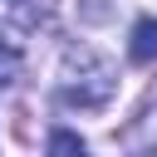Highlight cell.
<instances>
[{
  "mask_svg": "<svg viewBox=\"0 0 157 157\" xmlns=\"http://www.w3.org/2000/svg\"><path fill=\"white\" fill-rule=\"evenodd\" d=\"M108 93H113V69L103 59H93V54H88V74L64 83V103L69 108H103Z\"/></svg>",
  "mask_w": 157,
  "mask_h": 157,
  "instance_id": "cell-1",
  "label": "cell"
},
{
  "mask_svg": "<svg viewBox=\"0 0 157 157\" xmlns=\"http://www.w3.org/2000/svg\"><path fill=\"white\" fill-rule=\"evenodd\" d=\"M128 59H132V64H152V59H157V20H152V15H142V20L132 25Z\"/></svg>",
  "mask_w": 157,
  "mask_h": 157,
  "instance_id": "cell-2",
  "label": "cell"
},
{
  "mask_svg": "<svg viewBox=\"0 0 157 157\" xmlns=\"http://www.w3.org/2000/svg\"><path fill=\"white\" fill-rule=\"evenodd\" d=\"M123 142H128V147H157V103L142 113V128H137V132H128Z\"/></svg>",
  "mask_w": 157,
  "mask_h": 157,
  "instance_id": "cell-3",
  "label": "cell"
},
{
  "mask_svg": "<svg viewBox=\"0 0 157 157\" xmlns=\"http://www.w3.org/2000/svg\"><path fill=\"white\" fill-rule=\"evenodd\" d=\"M15 74H20V49H15V39H0V88L15 83Z\"/></svg>",
  "mask_w": 157,
  "mask_h": 157,
  "instance_id": "cell-4",
  "label": "cell"
},
{
  "mask_svg": "<svg viewBox=\"0 0 157 157\" xmlns=\"http://www.w3.org/2000/svg\"><path fill=\"white\" fill-rule=\"evenodd\" d=\"M49 152H83V137L78 132H54L49 137Z\"/></svg>",
  "mask_w": 157,
  "mask_h": 157,
  "instance_id": "cell-5",
  "label": "cell"
}]
</instances>
